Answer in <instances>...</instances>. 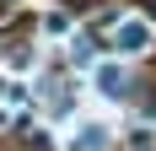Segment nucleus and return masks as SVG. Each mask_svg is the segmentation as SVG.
Returning <instances> with one entry per match:
<instances>
[{
    "label": "nucleus",
    "mask_w": 156,
    "mask_h": 151,
    "mask_svg": "<svg viewBox=\"0 0 156 151\" xmlns=\"http://www.w3.org/2000/svg\"><path fill=\"white\" fill-rule=\"evenodd\" d=\"M108 124H81L76 135H70V151H108Z\"/></svg>",
    "instance_id": "f257e3e1"
},
{
    "label": "nucleus",
    "mask_w": 156,
    "mask_h": 151,
    "mask_svg": "<svg viewBox=\"0 0 156 151\" xmlns=\"http://www.w3.org/2000/svg\"><path fill=\"white\" fill-rule=\"evenodd\" d=\"M119 49H124V54L151 49V27H145V22H124V27H119Z\"/></svg>",
    "instance_id": "f03ea898"
},
{
    "label": "nucleus",
    "mask_w": 156,
    "mask_h": 151,
    "mask_svg": "<svg viewBox=\"0 0 156 151\" xmlns=\"http://www.w3.org/2000/svg\"><path fill=\"white\" fill-rule=\"evenodd\" d=\"M97 87H102V97H119V87H124V70H119V65H102V70H97Z\"/></svg>",
    "instance_id": "7ed1b4c3"
}]
</instances>
